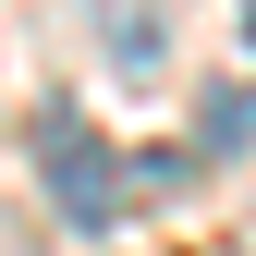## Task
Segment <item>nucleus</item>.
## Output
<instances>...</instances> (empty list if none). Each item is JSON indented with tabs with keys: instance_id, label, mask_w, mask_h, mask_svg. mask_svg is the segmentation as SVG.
<instances>
[{
	"instance_id": "obj_1",
	"label": "nucleus",
	"mask_w": 256,
	"mask_h": 256,
	"mask_svg": "<svg viewBox=\"0 0 256 256\" xmlns=\"http://www.w3.org/2000/svg\"><path fill=\"white\" fill-rule=\"evenodd\" d=\"M37 134H49V196H61V220H74V232H110V220H122V171H110V146L86 134L74 110H49Z\"/></svg>"
},
{
	"instance_id": "obj_3",
	"label": "nucleus",
	"mask_w": 256,
	"mask_h": 256,
	"mask_svg": "<svg viewBox=\"0 0 256 256\" xmlns=\"http://www.w3.org/2000/svg\"><path fill=\"white\" fill-rule=\"evenodd\" d=\"M244 37H256V0H244Z\"/></svg>"
},
{
	"instance_id": "obj_2",
	"label": "nucleus",
	"mask_w": 256,
	"mask_h": 256,
	"mask_svg": "<svg viewBox=\"0 0 256 256\" xmlns=\"http://www.w3.org/2000/svg\"><path fill=\"white\" fill-rule=\"evenodd\" d=\"M196 134L208 146H256V86H208V98H196Z\"/></svg>"
}]
</instances>
